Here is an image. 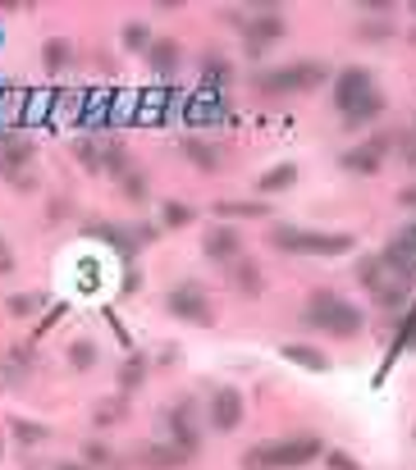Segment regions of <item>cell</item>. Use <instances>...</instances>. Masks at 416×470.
<instances>
[{
	"instance_id": "obj_28",
	"label": "cell",
	"mask_w": 416,
	"mask_h": 470,
	"mask_svg": "<svg viewBox=\"0 0 416 470\" xmlns=\"http://www.w3.org/2000/svg\"><path fill=\"white\" fill-rule=\"evenodd\" d=\"M115 379H120V393L129 397V393H138L142 383H147V356L142 352H129L124 356V365L115 370Z\"/></svg>"
},
{
	"instance_id": "obj_56",
	"label": "cell",
	"mask_w": 416,
	"mask_h": 470,
	"mask_svg": "<svg viewBox=\"0 0 416 470\" xmlns=\"http://www.w3.org/2000/svg\"><path fill=\"white\" fill-rule=\"evenodd\" d=\"M56 470H88V465H78V461H56Z\"/></svg>"
},
{
	"instance_id": "obj_26",
	"label": "cell",
	"mask_w": 416,
	"mask_h": 470,
	"mask_svg": "<svg viewBox=\"0 0 416 470\" xmlns=\"http://www.w3.org/2000/svg\"><path fill=\"white\" fill-rule=\"evenodd\" d=\"M279 356H284V361H293V365H302V370H316V374H325V370H329V356H325L320 347H307V342H284V347H279Z\"/></svg>"
},
{
	"instance_id": "obj_29",
	"label": "cell",
	"mask_w": 416,
	"mask_h": 470,
	"mask_svg": "<svg viewBox=\"0 0 416 470\" xmlns=\"http://www.w3.org/2000/svg\"><path fill=\"white\" fill-rule=\"evenodd\" d=\"M133 169V160H129V147L120 142V138H101V174H129Z\"/></svg>"
},
{
	"instance_id": "obj_46",
	"label": "cell",
	"mask_w": 416,
	"mask_h": 470,
	"mask_svg": "<svg viewBox=\"0 0 416 470\" xmlns=\"http://www.w3.org/2000/svg\"><path fill=\"white\" fill-rule=\"evenodd\" d=\"M357 37H361V42H389V37H393V24H389V19H366V24L357 28Z\"/></svg>"
},
{
	"instance_id": "obj_30",
	"label": "cell",
	"mask_w": 416,
	"mask_h": 470,
	"mask_svg": "<svg viewBox=\"0 0 416 470\" xmlns=\"http://www.w3.org/2000/svg\"><path fill=\"white\" fill-rule=\"evenodd\" d=\"M293 183H297V165L284 160V165H275V169H265V174L256 179V192H261V197H275V192H288Z\"/></svg>"
},
{
	"instance_id": "obj_16",
	"label": "cell",
	"mask_w": 416,
	"mask_h": 470,
	"mask_svg": "<svg viewBox=\"0 0 416 470\" xmlns=\"http://www.w3.org/2000/svg\"><path fill=\"white\" fill-rule=\"evenodd\" d=\"M411 338H416V301H407V306H402V315H398V324H393V342H389V352H384V365L375 370V383H384L389 365L398 361V352H407V347H411Z\"/></svg>"
},
{
	"instance_id": "obj_49",
	"label": "cell",
	"mask_w": 416,
	"mask_h": 470,
	"mask_svg": "<svg viewBox=\"0 0 416 470\" xmlns=\"http://www.w3.org/2000/svg\"><path fill=\"white\" fill-rule=\"evenodd\" d=\"M65 311H69V306H60V301H56V311H47V315H42V324H37V338H42L47 329H56V324L65 320ZM37 338H33V342H37Z\"/></svg>"
},
{
	"instance_id": "obj_2",
	"label": "cell",
	"mask_w": 416,
	"mask_h": 470,
	"mask_svg": "<svg viewBox=\"0 0 416 470\" xmlns=\"http://www.w3.org/2000/svg\"><path fill=\"white\" fill-rule=\"evenodd\" d=\"M265 242L288 256H343L357 247L352 233H316V229H293V224H275L265 233Z\"/></svg>"
},
{
	"instance_id": "obj_48",
	"label": "cell",
	"mask_w": 416,
	"mask_h": 470,
	"mask_svg": "<svg viewBox=\"0 0 416 470\" xmlns=\"http://www.w3.org/2000/svg\"><path fill=\"white\" fill-rule=\"evenodd\" d=\"M15 265H19V261H15V247L5 242V233H0V279L15 274Z\"/></svg>"
},
{
	"instance_id": "obj_45",
	"label": "cell",
	"mask_w": 416,
	"mask_h": 470,
	"mask_svg": "<svg viewBox=\"0 0 416 470\" xmlns=\"http://www.w3.org/2000/svg\"><path fill=\"white\" fill-rule=\"evenodd\" d=\"M243 470H275V447L270 443H256L243 452Z\"/></svg>"
},
{
	"instance_id": "obj_40",
	"label": "cell",
	"mask_w": 416,
	"mask_h": 470,
	"mask_svg": "<svg viewBox=\"0 0 416 470\" xmlns=\"http://www.w3.org/2000/svg\"><path fill=\"white\" fill-rule=\"evenodd\" d=\"M42 306H47V297H42V292H15V297L5 301L10 320H33V315H37Z\"/></svg>"
},
{
	"instance_id": "obj_21",
	"label": "cell",
	"mask_w": 416,
	"mask_h": 470,
	"mask_svg": "<svg viewBox=\"0 0 416 470\" xmlns=\"http://www.w3.org/2000/svg\"><path fill=\"white\" fill-rule=\"evenodd\" d=\"M138 461H142L147 470H179V465H188L192 456H188V452H179L174 443H147Z\"/></svg>"
},
{
	"instance_id": "obj_51",
	"label": "cell",
	"mask_w": 416,
	"mask_h": 470,
	"mask_svg": "<svg viewBox=\"0 0 416 470\" xmlns=\"http://www.w3.org/2000/svg\"><path fill=\"white\" fill-rule=\"evenodd\" d=\"M220 19H224L229 28H238V33L247 28V15H238V10H220Z\"/></svg>"
},
{
	"instance_id": "obj_12",
	"label": "cell",
	"mask_w": 416,
	"mask_h": 470,
	"mask_svg": "<svg viewBox=\"0 0 416 470\" xmlns=\"http://www.w3.org/2000/svg\"><path fill=\"white\" fill-rule=\"evenodd\" d=\"M183 119L188 124H197V128H211V124H224L229 115H224V97H211V92H188L183 97Z\"/></svg>"
},
{
	"instance_id": "obj_4",
	"label": "cell",
	"mask_w": 416,
	"mask_h": 470,
	"mask_svg": "<svg viewBox=\"0 0 416 470\" xmlns=\"http://www.w3.org/2000/svg\"><path fill=\"white\" fill-rule=\"evenodd\" d=\"M165 311L183 324H215V306L211 297L202 292V283H179L165 292Z\"/></svg>"
},
{
	"instance_id": "obj_24",
	"label": "cell",
	"mask_w": 416,
	"mask_h": 470,
	"mask_svg": "<svg viewBox=\"0 0 416 470\" xmlns=\"http://www.w3.org/2000/svg\"><path fill=\"white\" fill-rule=\"evenodd\" d=\"M147 60H151V69H156V74L165 78V74H174V69L183 65V46H179L174 37H161V42H151Z\"/></svg>"
},
{
	"instance_id": "obj_57",
	"label": "cell",
	"mask_w": 416,
	"mask_h": 470,
	"mask_svg": "<svg viewBox=\"0 0 416 470\" xmlns=\"http://www.w3.org/2000/svg\"><path fill=\"white\" fill-rule=\"evenodd\" d=\"M10 138H15V133H0V151H5V147H10Z\"/></svg>"
},
{
	"instance_id": "obj_44",
	"label": "cell",
	"mask_w": 416,
	"mask_h": 470,
	"mask_svg": "<svg viewBox=\"0 0 416 470\" xmlns=\"http://www.w3.org/2000/svg\"><path fill=\"white\" fill-rule=\"evenodd\" d=\"M120 42H124V51H151V28L147 24H124V33H120Z\"/></svg>"
},
{
	"instance_id": "obj_20",
	"label": "cell",
	"mask_w": 416,
	"mask_h": 470,
	"mask_svg": "<svg viewBox=\"0 0 416 470\" xmlns=\"http://www.w3.org/2000/svg\"><path fill=\"white\" fill-rule=\"evenodd\" d=\"M179 151H183L202 174H215V169H220V160H224V151H220L215 142H206V138H183V142H179Z\"/></svg>"
},
{
	"instance_id": "obj_10",
	"label": "cell",
	"mask_w": 416,
	"mask_h": 470,
	"mask_svg": "<svg viewBox=\"0 0 416 470\" xmlns=\"http://www.w3.org/2000/svg\"><path fill=\"white\" fill-rule=\"evenodd\" d=\"M243 393L234 388V383H220L215 393H211V424L220 429V434H234L238 424H243Z\"/></svg>"
},
{
	"instance_id": "obj_47",
	"label": "cell",
	"mask_w": 416,
	"mask_h": 470,
	"mask_svg": "<svg viewBox=\"0 0 416 470\" xmlns=\"http://www.w3.org/2000/svg\"><path fill=\"white\" fill-rule=\"evenodd\" d=\"M325 465L329 470H361V461L348 456V452H338V447H325Z\"/></svg>"
},
{
	"instance_id": "obj_5",
	"label": "cell",
	"mask_w": 416,
	"mask_h": 470,
	"mask_svg": "<svg viewBox=\"0 0 416 470\" xmlns=\"http://www.w3.org/2000/svg\"><path fill=\"white\" fill-rule=\"evenodd\" d=\"M380 265H384V274H393L402 288H411V283H416V229H402V233L380 251Z\"/></svg>"
},
{
	"instance_id": "obj_18",
	"label": "cell",
	"mask_w": 416,
	"mask_h": 470,
	"mask_svg": "<svg viewBox=\"0 0 416 470\" xmlns=\"http://www.w3.org/2000/svg\"><path fill=\"white\" fill-rule=\"evenodd\" d=\"M28 92L33 87H15V83H5L0 87V133H15L19 124H24V110H28Z\"/></svg>"
},
{
	"instance_id": "obj_58",
	"label": "cell",
	"mask_w": 416,
	"mask_h": 470,
	"mask_svg": "<svg viewBox=\"0 0 416 470\" xmlns=\"http://www.w3.org/2000/svg\"><path fill=\"white\" fill-rule=\"evenodd\" d=\"M0 461H5V429H0Z\"/></svg>"
},
{
	"instance_id": "obj_39",
	"label": "cell",
	"mask_w": 416,
	"mask_h": 470,
	"mask_svg": "<svg viewBox=\"0 0 416 470\" xmlns=\"http://www.w3.org/2000/svg\"><path fill=\"white\" fill-rule=\"evenodd\" d=\"M197 215H192V206H183V201H165L161 206V229L165 233H179V229H188Z\"/></svg>"
},
{
	"instance_id": "obj_15",
	"label": "cell",
	"mask_w": 416,
	"mask_h": 470,
	"mask_svg": "<svg viewBox=\"0 0 416 470\" xmlns=\"http://www.w3.org/2000/svg\"><path fill=\"white\" fill-rule=\"evenodd\" d=\"M161 420H165V434H170L165 443H174L179 452H188V456H192V452H197V424H192V406L183 402V406L165 411Z\"/></svg>"
},
{
	"instance_id": "obj_11",
	"label": "cell",
	"mask_w": 416,
	"mask_h": 470,
	"mask_svg": "<svg viewBox=\"0 0 416 470\" xmlns=\"http://www.w3.org/2000/svg\"><path fill=\"white\" fill-rule=\"evenodd\" d=\"M270 447H275V470H302L316 456H325V443L316 434L311 438H284V443H270Z\"/></svg>"
},
{
	"instance_id": "obj_25",
	"label": "cell",
	"mask_w": 416,
	"mask_h": 470,
	"mask_svg": "<svg viewBox=\"0 0 416 470\" xmlns=\"http://www.w3.org/2000/svg\"><path fill=\"white\" fill-rule=\"evenodd\" d=\"M338 165H343L348 174H361V179H375V174L384 169V156H375L370 147H352V151H343V156H338Z\"/></svg>"
},
{
	"instance_id": "obj_22",
	"label": "cell",
	"mask_w": 416,
	"mask_h": 470,
	"mask_svg": "<svg viewBox=\"0 0 416 470\" xmlns=\"http://www.w3.org/2000/svg\"><path fill=\"white\" fill-rule=\"evenodd\" d=\"M5 434L19 443V452H28V447H42V443L51 438V429H47V424H37V420H24V415H10V420H5Z\"/></svg>"
},
{
	"instance_id": "obj_14",
	"label": "cell",
	"mask_w": 416,
	"mask_h": 470,
	"mask_svg": "<svg viewBox=\"0 0 416 470\" xmlns=\"http://www.w3.org/2000/svg\"><path fill=\"white\" fill-rule=\"evenodd\" d=\"M202 251H206L211 261L234 265V261L243 256V233H238V229H229V224H215V229H206V233H202Z\"/></svg>"
},
{
	"instance_id": "obj_27",
	"label": "cell",
	"mask_w": 416,
	"mask_h": 470,
	"mask_svg": "<svg viewBox=\"0 0 416 470\" xmlns=\"http://www.w3.org/2000/svg\"><path fill=\"white\" fill-rule=\"evenodd\" d=\"M56 101H60V87H37V92H28L24 124H47V119L56 115Z\"/></svg>"
},
{
	"instance_id": "obj_31",
	"label": "cell",
	"mask_w": 416,
	"mask_h": 470,
	"mask_svg": "<svg viewBox=\"0 0 416 470\" xmlns=\"http://www.w3.org/2000/svg\"><path fill=\"white\" fill-rule=\"evenodd\" d=\"M138 101H142V92H133V87H115V101H110V128L133 124V119H138Z\"/></svg>"
},
{
	"instance_id": "obj_54",
	"label": "cell",
	"mask_w": 416,
	"mask_h": 470,
	"mask_svg": "<svg viewBox=\"0 0 416 470\" xmlns=\"http://www.w3.org/2000/svg\"><path fill=\"white\" fill-rule=\"evenodd\" d=\"M398 201H402L407 210H416V183H411V188H402V192H398Z\"/></svg>"
},
{
	"instance_id": "obj_32",
	"label": "cell",
	"mask_w": 416,
	"mask_h": 470,
	"mask_svg": "<svg viewBox=\"0 0 416 470\" xmlns=\"http://www.w3.org/2000/svg\"><path fill=\"white\" fill-rule=\"evenodd\" d=\"M88 233H92V238H101L106 247H115L124 261H133V251H138V242H133V233H129V229H115V224H92Z\"/></svg>"
},
{
	"instance_id": "obj_43",
	"label": "cell",
	"mask_w": 416,
	"mask_h": 470,
	"mask_svg": "<svg viewBox=\"0 0 416 470\" xmlns=\"http://www.w3.org/2000/svg\"><path fill=\"white\" fill-rule=\"evenodd\" d=\"M357 283H361L366 292H375V288L384 283V265H380V256H361V261H357Z\"/></svg>"
},
{
	"instance_id": "obj_35",
	"label": "cell",
	"mask_w": 416,
	"mask_h": 470,
	"mask_svg": "<svg viewBox=\"0 0 416 470\" xmlns=\"http://www.w3.org/2000/svg\"><path fill=\"white\" fill-rule=\"evenodd\" d=\"M42 65H47L51 74H65V69L74 65V42H69V37H51V42L42 46Z\"/></svg>"
},
{
	"instance_id": "obj_61",
	"label": "cell",
	"mask_w": 416,
	"mask_h": 470,
	"mask_svg": "<svg viewBox=\"0 0 416 470\" xmlns=\"http://www.w3.org/2000/svg\"><path fill=\"white\" fill-rule=\"evenodd\" d=\"M0 87H5V83H0Z\"/></svg>"
},
{
	"instance_id": "obj_19",
	"label": "cell",
	"mask_w": 416,
	"mask_h": 470,
	"mask_svg": "<svg viewBox=\"0 0 416 470\" xmlns=\"http://www.w3.org/2000/svg\"><path fill=\"white\" fill-rule=\"evenodd\" d=\"M229 283H234L238 297H261V292H265V270H261L256 261L238 256V261L229 265Z\"/></svg>"
},
{
	"instance_id": "obj_33",
	"label": "cell",
	"mask_w": 416,
	"mask_h": 470,
	"mask_svg": "<svg viewBox=\"0 0 416 470\" xmlns=\"http://www.w3.org/2000/svg\"><path fill=\"white\" fill-rule=\"evenodd\" d=\"M65 361H69V370L88 374V370H97L101 352H97V342H92V338H74V342L65 347Z\"/></svg>"
},
{
	"instance_id": "obj_55",
	"label": "cell",
	"mask_w": 416,
	"mask_h": 470,
	"mask_svg": "<svg viewBox=\"0 0 416 470\" xmlns=\"http://www.w3.org/2000/svg\"><path fill=\"white\" fill-rule=\"evenodd\" d=\"M402 165H407V169H416V142H407V147H402Z\"/></svg>"
},
{
	"instance_id": "obj_7",
	"label": "cell",
	"mask_w": 416,
	"mask_h": 470,
	"mask_svg": "<svg viewBox=\"0 0 416 470\" xmlns=\"http://www.w3.org/2000/svg\"><path fill=\"white\" fill-rule=\"evenodd\" d=\"M174 110H183V92H179V87H147L142 101H138V119H133V124L161 128Z\"/></svg>"
},
{
	"instance_id": "obj_42",
	"label": "cell",
	"mask_w": 416,
	"mask_h": 470,
	"mask_svg": "<svg viewBox=\"0 0 416 470\" xmlns=\"http://www.w3.org/2000/svg\"><path fill=\"white\" fill-rule=\"evenodd\" d=\"M120 192H124V201L142 206V201L151 197V183H147V174H142V169H129V174L120 179Z\"/></svg>"
},
{
	"instance_id": "obj_6",
	"label": "cell",
	"mask_w": 416,
	"mask_h": 470,
	"mask_svg": "<svg viewBox=\"0 0 416 470\" xmlns=\"http://www.w3.org/2000/svg\"><path fill=\"white\" fill-rule=\"evenodd\" d=\"M284 33H288L284 15H279V10H265V15H252V19H247V28H243V46H247L252 60H261Z\"/></svg>"
},
{
	"instance_id": "obj_50",
	"label": "cell",
	"mask_w": 416,
	"mask_h": 470,
	"mask_svg": "<svg viewBox=\"0 0 416 470\" xmlns=\"http://www.w3.org/2000/svg\"><path fill=\"white\" fill-rule=\"evenodd\" d=\"M47 215H51V220H69V215H74V206H69L65 197H51V201H47Z\"/></svg>"
},
{
	"instance_id": "obj_34",
	"label": "cell",
	"mask_w": 416,
	"mask_h": 470,
	"mask_svg": "<svg viewBox=\"0 0 416 470\" xmlns=\"http://www.w3.org/2000/svg\"><path fill=\"white\" fill-rule=\"evenodd\" d=\"M124 415H129V397H124V393L92 402V424H97V429H110V424H120Z\"/></svg>"
},
{
	"instance_id": "obj_62",
	"label": "cell",
	"mask_w": 416,
	"mask_h": 470,
	"mask_svg": "<svg viewBox=\"0 0 416 470\" xmlns=\"http://www.w3.org/2000/svg\"><path fill=\"white\" fill-rule=\"evenodd\" d=\"M411 124H416V119H411Z\"/></svg>"
},
{
	"instance_id": "obj_59",
	"label": "cell",
	"mask_w": 416,
	"mask_h": 470,
	"mask_svg": "<svg viewBox=\"0 0 416 470\" xmlns=\"http://www.w3.org/2000/svg\"><path fill=\"white\" fill-rule=\"evenodd\" d=\"M411 46H416V28H411Z\"/></svg>"
},
{
	"instance_id": "obj_1",
	"label": "cell",
	"mask_w": 416,
	"mask_h": 470,
	"mask_svg": "<svg viewBox=\"0 0 416 470\" xmlns=\"http://www.w3.org/2000/svg\"><path fill=\"white\" fill-rule=\"evenodd\" d=\"M302 324H311V329H320V333H329V338H357V333L366 329V315H361V306H352L348 297L320 288V292L307 297Z\"/></svg>"
},
{
	"instance_id": "obj_37",
	"label": "cell",
	"mask_w": 416,
	"mask_h": 470,
	"mask_svg": "<svg viewBox=\"0 0 416 470\" xmlns=\"http://www.w3.org/2000/svg\"><path fill=\"white\" fill-rule=\"evenodd\" d=\"M215 215H224V220H265L270 206L265 201H215Z\"/></svg>"
},
{
	"instance_id": "obj_36",
	"label": "cell",
	"mask_w": 416,
	"mask_h": 470,
	"mask_svg": "<svg viewBox=\"0 0 416 470\" xmlns=\"http://www.w3.org/2000/svg\"><path fill=\"white\" fill-rule=\"evenodd\" d=\"M370 297H375V306H380L384 315H402V306H407V288H402L398 279H389V283H380V288H375Z\"/></svg>"
},
{
	"instance_id": "obj_8",
	"label": "cell",
	"mask_w": 416,
	"mask_h": 470,
	"mask_svg": "<svg viewBox=\"0 0 416 470\" xmlns=\"http://www.w3.org/2000/svg\"><path fill=\"white\" fill-rule=\"evenodd\" d=\"M370 92H375V74L361 69V65H348V69L334 78V106H338V115L352 110L357 101H366Z\"/></svg>"
},
{
	"instance_id": "obj_38",
	"label": "cell",
	"mask_w": 416,
	"mask_h": 470,
	"mask_svg": "<svg viewBox=\"0 0 416 470\" xmlns=\"http://www.w3.org/2000/svg\"><path fill=\"white\" fill-rule=\"evenodd\" d=\"M83 465H88V470H115V465H120V456H115V447H106V443L88 438V443H83Z\"/></svg>"
},
{
	"instance_id": "obj_60",
	"label": "cell",
	"mask_w": 416,
	"mask_h": 470,
	"mask_svg": "<svg viewBox=\"0 0 416 470\" xmlns=\"http://www.w3.org/2000/svg\"><path fill=\"white\" fill-rule=\"evenodd\" d=\"M411 15H416V0H411Z\"/></svg>"
},
{
	"instance_id": "obj_41",
	"label": "cell",
	"mask_w": 416,
	"mask_h": 470,
	"mask_svg": "<svg viewBox=\"0 0 416 470\" xmlns=\"http://www.w3.org/2000/svg\"><path fill=\"white\" fill-rule=\"evenodd\" d=\"M74 160H78L88 174H101V138H78V142H74Z\"/></svg>"
},
{
	"instance_id": "obj_9",
	"label": "cell",
	"mask_w": 416,
	"mask_h": 470,
	"mask_svg": "<svg viewBox=\"0 0 416 470\" xmlns=\"http://www.w3.org/2000/svg\"><path fill=\"white\" fill-rule=\"evenodd\" d=\"M110 101H115V87H83V97L74 106V124H83L88 133L110 128Z\"/></svg>"
},
{
	"instance_id": "obj_13",
	"label": "cell",
	"mask_w": 416,
	"mask_h": 470,
	"mask_svg": "<svg viewBox=\"0 0 416 470\" xmlns=\"http://www.w3.org/2000/svg\"><path fill=\"white\" fill-rule=\"evenodd\" d=\"M33 160H37V142L15 133V138H10V147L0 151V179L15 183L19 174H28V169H33Z\"/></svg>"
},
{
	"instance_id": "obj_52",
	"label": "cell",
	"mask_w": 416,
	"mask_h": 470,
	"mask_svg": "<svg viewBox=\"0 0 416 470\" xmlns=\"http://www.w3.org/2000/svg\"><path fill=\"white\" fill-rule=\"evenodd\" d=\"M15 188H19V192H37V174H33V169H28V174H19V179H15Z\"/></svg>"
},
{
	"instance_id": "obj_53",
	"label": "cell",
	"mask_w": 416,
	"mask_h": 470,
	"mask_svg": "<svg viewBox=\"0 0 416 470\" xmlns=\"http://www.w3.org/2000/svg\"><path fill=\"white\" fill-rule=\"evenodd\" d=\"M138 288H142V274L129 270V274H124V292H138Z\"/></svg>"
},
{
	"instance_id": "obj_23",
	"label": "cell",
	"mask_w": 416,
	"mask_h": 470,
	"mask_svg": "<svg viewBox=\"0 0 416 470\" xmlns=\"http://www.w3.org/2000/svg\"><path fill=\"white\" fill-rule=\"evenodd\" d=\"M380 115H384V97H380V92H370L366 101H357L352 110H343V128H348V133H357V128H370Z\"/></svg>"
},
{
	"instance_id": "obj_3",
	"label": "cell",
	"mask_w": 416,
	"mask_h": 470,
	"mask_svg": "<svg viewBox=\"0 0 416 470\" xmlns=\"http://www.w3.org/2000/svg\"><path fill=\"white\" fill-rule=\"evenodd\" d=\"M325 83H329V69L320 60H297V65L256 74V87L270 92V97H293V92H311V87H325Z\"/></svg>"
},
{
	"instance_id": "obj_17",
	"label": "cell",
	"mask_w": 416,
	"mask_h": 470,
	"mask_svg": "<svg viewBox=\"0 0 416 470\" xmlns=\"http://www.w3.org/2000/svg\"><path fill=\"white\" fill-rule=\"evenodd\" d=\"M234 83V65L215 51L202 56V78H197V92H211V97H224V87Z\"/></svg>"
}]
</instances>
